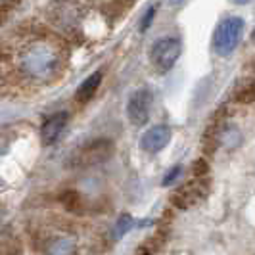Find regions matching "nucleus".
I'll list each match as a JSON object with an SVG mask.
<instances>
[{
	"label": "nucleus",
	"mask_w": 255,
	"mask_h": 255,
	"mask_svg": "<svg viewBox=\"0 0 255 255\" xmlns=\"http://www.w3.org/2000/svg\"><path fill=\"white\" fill-rule=\"evenodd\" d=\"M42 255H77V236L69 230H52L40 240Z\"/></svg>",
	"instance_id": "423d86ee"
},
{
	"label": "nucleus",
	"mask_w": 255,
	"mask_h": 255,
	"mask_svg": "<svg viewBox=\"0 0 255 255\" xmlns=\"http://www.w3.org/2000/svg\"><path fill=\"white\" fill-rule=\"evenodd\" d=\"M0 255H23V242L10 225H4L0 232Z\"/></svg>",
	"instance_id": "9b49d317"
},
{
	"label": "nucleus",
	"mask_w": 255,
	"mask_h": 255,
	"mask_svg": "<svg viewBox=\"0 0 255 255\" xmlns=\"http://www.w3.org/2000/svg\"><path fill=\"white\" fill-rule=\"evenodd\" d=\"M234 100L238 104H252L255 102V77L248 79L244 85H240L234 92Z\"/></svg>",
	"instance_id": "ddd939ff"
},
{
	"label": "nucleus",
	"mask_w": 255,
	"mask_h": 255,
	"mask_svg": "<svg viewBox=\"0 0 255 255\" xmlns=\"http://www.w3.org/2000/svg\"><path fill=\"white\" fill-rule=\"evenodd\" d=\"M150 110H152V92L150 90L138 89L128 96L127 117L134 127H142L150 119Z\"/></svg>",
	"instance_id": "6e6552de"
},
{
	"label": "nucleus",
	"mask_w": 255,
	"mask_h": 255,
	"mask_svg": "<svg viewBox=\"0 0 255 255\" xmlns=\"http://www.w3.org/2000/svg\"><path fill=\"white\" fill-rule=\"evenodd\" d=\"M180 54H182L180 38L163 37L159 38L157 42H153L152 50H150V62L159 73H167L179 62Z\"/></svg>",
	"instance_id": "20e7f679"
},
{
	"label": "nucleus",
	"mask_w": 255,
	"mask_h": 255,
	"mask_svg": "<svg viewBox=\"0 0 255 255\" xmlns=\"http://www.w3.org/2000/svg\"><path fill=\"white\" fill-rule=\"evenodd\" d=\"M180 175H182V167L180 165H175L173 169H169L165 173V177H163V186H171V184H175L177 179H180Z\"/></svg>",
	"instance_id": "2eb2a0df"
},
{
	"label": "nucleus",
	"mask_w": 255,
	"mask_h": 255,
	"mask_svg": "<svg viewBox=\"0 0 255 255\" xmlns=\"http://www.w3.org/2000/svg\"><path fill=\"white\" fill-rule=\"evenodd\" d=\"M17 67L29 79L52 81L64 69L62 42L50 37H38L29 40L17 54Z\"/></svg>",
	"instance_id": "f257e3e1"
},
{
	"label": "nucleus",
	"mask_w": 255,
	"mask_h": 255,
	"mask_svg": "<svg viewBox=\"0 0 255 255\" xmlns=\"http://www.w3.org/2000/svg\"><path fill=\"white\" fill-rule=\"evenodd\" d=\"M114 153V142L108 138H96L92 142L83 144L79 150L69 157V167L73 169H90L108 161Z\"/></svg>",
	"instance_id": "7ed1b4c3"
},
{
	"label": "nucleus",
	"mask_w": 255,
	"mask_h": 255,
	"mask_svg": "<svg viewBox=\"0 0 255 255\" xmlns=\"http://www.w3.org/2000/svg\"><path fill=\"white\" fill-rule=\"evenodd\" d=\"M171 2H175V4H179V2H184V0H171Z\"/></svg>",
	"instance_id": "6ab92c4d"
},
{
	"label": "nucleus",
	"mask_w": 255,
	"mask_h": 255,
	"mask_svg": "<svg viewBox=\"0 0 255 255\" xmlns=\"http://www.w3.org/2000/svg\"><path fill=\"white\" fill-rule=\"evenodd\" d=\"M244 37V19L242 17H227L217 25L213 33V50L221 58H229L238 48Z\"/></svg>",
	"instance_id": "f03ea898"
},
{
	"label": "nucleus",
	"mask_w": 255,
	"mask_h": 255,
	"mask_svg": "<svg viewBox=\"0 0 255 255\" xmlns=\"http://www.w3.org/2000/svg\"><path fill=\"white\" fill-rule=\"evenodd\" d=\"M155 12H157V8L152 6V8H148V12L144 13V17H142V31H146L148 27L152 25L153 17H155Z\"/></svg>",
	"instance_id": "f3484780"
},
{
	"label": "nucleus",
	"mask_w": 255,
	"mask_h": 255,
	"mask_svg": "<svg viewBox=\"0 0 255 255\" xmlns=\"http://www.w3.org/2000/svg\"><path fill=\"white\" fill-rule=\"evenodd\" d=\"M60 202H62V205H64L67 211H71V213H79V211L83 209V200H81V194H79V192H75V190L62 192Z\"/></svg>",
	"instance_id": "4468645a"
},
{
	"label": "nucleus",
	"mask_w": 255,
	"mask_h": 255,
	"mask_svg": "<svg viewBox=\"0 0 255 255\" xmlns=\"http://www.w3.org/2000/svg\"><path fill=\"white\" fill-rule=\"evenodd\" d=\"M85 13L87 8L81 4V0H56L50 6V19L64 31H75Z\"/></svg>",
	"instance_id": "39448f33"
},
{
	"label": "nucleus",
	"mask_w": 255,
	"mask_h": 255,
	"mask_svg": "<svg viewBox=\"0 0 255 255\" xmlns=\"http://www.w3.org/2000/svg\"><path fill=\"white\" fill-rule=\"evenodd\" d=\"M209 192V184L207 180L204 179H198L194 177L190 182H186L184 186H180L179 190L173 194V204L177 209H192L194 205H198L200 202H204V198L207 196Z\"/></svg>",
	"instance_id": "0eeeda50"
},
{
	"label": "nucleus",
	"mask_w": 255,
	"mask_h": 255,
	"mask_svg": "<svg viewBox=\"0 0 255 255\" xmlns=\"http://www.w3.org/2000/svg\"><path fill=\"white\" fill-rule=\"evenodd\" d=\"M171 127L169 125H153L152 128H148L140 138V148L148 153H159L167 144L171 142Z\"/></svg>",
	"instance_id": "1a4fd4ad"
},
{
	"label": "nucleus",
	"mask_w": 255,
	"mask_h": 255,
	"mask_svg": "<svg viewBox=\"0 0 255 255\" xmlns=\"http://www.w3.org/2000/svg\"><path fill=\"white\" fill-rule=\"evenodd\" d=\"M130 227H132V219L128 217V215H123V217L119 219V223H117V229H115L117 236H121V234H127L128 230H130Z\"/></svg>",
	"instance_id": "dca6fc26"
},
{
	"label": "nucleus",
	"mask_w": 255,
	"mask_h": 255,
	"mask_svg": "<svg viewBox=\"0 0 255 255\" xmlns=\"http://www.w3.org/2000/svg\"><path fill=\"white\" fill-rule=\"evenodd\" d=\"M67 121H69V114L67 112H58V114L46 117L42 121V125H40V138H42V142L46 146L54 144L64 134L65 127H67Z\"/></svg>",
	"instance_id": "9d476101"
},
{
	"label": "nucleus",
	"mask_w": 255,
	"mask_h": 255,
	"mask_svg": "<svg viewBox=\"0 0 255 255\" xmlns=\"http://www.w3.org/2000/svg\"><path fill=\"white\" fill-rule=\"evenodd\" d=\"M252 37H254V40H255V29H254V35H252Z\"/></svg>",
	"instance_id": "aec40b11"
},
{
	"label": "nucleus",
	"mask_w": 255,
	"mask_h": 255,
	"mask_svg": "<svg viewBox=\"0 0 255 255\" xmlns=\"http://www.w3.org/2000/svg\"><path fill=\"white\" fill-rule=\"evenodd\" d=\"M232 2H234V4H248L250 0H232Z\"/></svg>",
	"instance_id": "a211bd4d"
},
{
	"label": "nucleus",
	"mask_w": 255,
	"mask_h": 255,
	"mask_svg": "<svg viewBox=\"0 0 255 255\" xmlns=\"http://www.w3.org/2000/svg\"><path fill=\"white\" fill-rule=\"evenodd\" d=\"M100 83H102V73H100V71H94L92 75H89L81 83V87H79L75 92V98L81 104H87L89 100H92V96L96 94Z\"/></svg>",
	"instance_id": "f8f14e48"
}]
</instances>
